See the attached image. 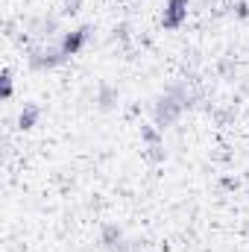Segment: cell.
Segmentation results:
<instances>
[{
	"label": "cell",
	"instance_id": "obj_1",
	"mask_svg": "<svg viewBox=\"0 0 249 252\" xmlns=\"http://www.w3.org/2000/svg\"><path fill=\"white\" fill-rule=\"evenodd\" d=\"M190 100H193V94H190V88H187L185 82L167 85L164 94H158V100H156V106H153V126H158L161 132H164L167 126H173L182 115H185V109L193 106Z\"/></svg>",
	"mask_w": 249,
	"mask_h": 252
},
{
	"label": "cell",
	"instance_id": "obj_2",
	"mask_svg": "<svg viewBox=\"0 0 249 252\" xmlns=\"http://www.w3.org/2000/svg\"><path fill=\"white\" fill-rule=\"evenodd\" d=\"M67 62V56L62 53L59 44H47V47H38L30 53V67L32 70H56Z\"/></svg>",
	"mask_w": 249,
	"mask_h": 252
},
{
	"label": "cell",
	"instance_id": "obj_3",
	"mask_svg": "<svg viewBox=\"0 0 249 252\" xmlns=\"http://www.w3.org/2000/svg\"><path fill=\"white\" fill-rule=\"evenodd\" d=\"M91 32H94V27L91 24H82V27H76V30H70V32H64L62 41H59V47H62V53L67 59H73L76 53H82V47L88 44V38H91Z\"/></svg>",
	"mask_w": 249,
	"mask_h": 252
},
{
	"label": "cell",
	"instance_id": "obj_4",
	"mask_svg": "<svg viewBox=\"0 0 249 252\" xmlns=\"http://www.w3.org/2000/svg\"><path fill=\"white\" fill-rule=\"evenodd\" d=\"M187 21V0H167L164 12H161V27L167 32L182 30V24Z\"/></svg>",
	"mask_w": 249,
	"mask_h": 252
},
{
	"label": "cell",
	"instance_id": "obj_5",
	"mask_svg": "<svg viewBox=\"0 0 249 252\" xmlns=\"http://www.w3.org/2000/svg\"><path fill=\"white\" fill-rule=\"evenodd\" d=\"M100 247L106 252H129V241H126V232L118 226V223H106L100 229Z\"/></svg>",
	"mask_w": 249,
	"mask_h": 252
},
{
	"label": "cell",
	"instance_id": "obj_6",
	"mask_svg": "<svg viewBox=\"0 0 249 252\" xmlns=\"http://www.w3.org/2000/svg\"><path fill=\"white\" fill-rule=\"evenodd\" d=\"M118 100H121V91H118L112 82H100V85H97V97H94V103H97L100 112H112V109H118Z\"/></svg>",
	"mask_w": 249,
	"mask_h": 252
},
{
	"label": "cell",
	"instance_id": "obj_7",
	"mask_svg": "<svg viewBox=\"0 0 249 252\" xmlns=\"http://www.w3.org/2000/svg\"><path fill=\"white\" fill-rule=\"evenodd\" d=\"M41 106L38 103H24V109H21V115H18V126L21 129H35L38 121H41Z\"/></svg>",
	"mask_w": 249,
	"mask_h": 252
},
{
	"label": "cell",
	"instance_id": "obj_8",
	"mask_svg": "<svg viewBox=\"0 0 249 252\" xmlns=\"http://www.w3.org/2000/svg\"><path fill=\"white\" fill-rule=\"evenodd\" d=\"M32 30H38L41 35L56 32L59 30V18H38V21H32Z\"/></svg>",
	"mask_w": 249,
	"mask_h": 252
},
{
	"label": "cell",
	"instance_id": "obj_9",
	"mask_svg": "<svg viewBox=\"0 0 249 252\" xmlns=\"http://www.w3.org/2000/svg\"><path fill=\"white\" fill-rule=\"evenodd\" d=\"M0 85H3L0 97H3V100H12V70H9V67H3V79H0Z\"/></svg>",
	"mask_w": 249,
	"mask_h": 252
},
{
	"label": "cell",
	"instance_id": "obj_10",
	"mask_svg": "<svg viewBox=\"0 0 249 252\" xmlns=\"http://www.w3.org/2000/svg\"><path fill=\"white\" fill-rule=\"evenodd\" d=\"M235 18H241V21L249 18V3L247 0H238V3H235Z\"/></svg>",
	"mask_w": 249,
	"mask_h": 252
},
{
	"label": "cell",
	"instance_id": "obj_11",
	"mask_svg": "<svg viewBox=\"0 0 249 252\" xmlns=\"http://www.w3.org/2000/svg\"><path fill=\"white\" fill-rule=\"evenodd\" d=\"M79 6H82V0H67V3H64V15H76V12H79Z\"/></svg>",
	"mask_w": 249,
	"mask_h": 252
}]
</instances>
